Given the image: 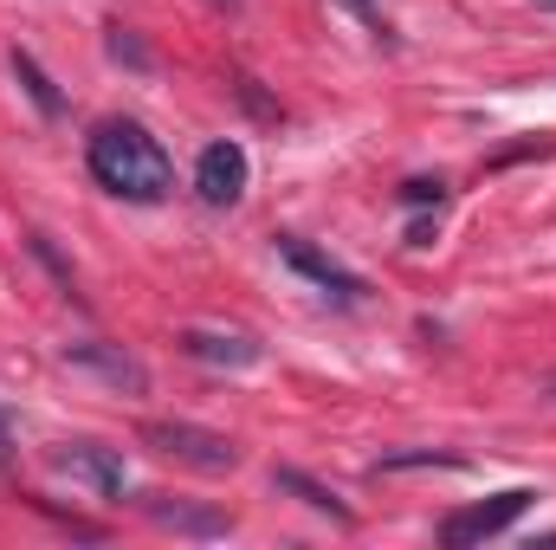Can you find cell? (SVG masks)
<instances>
[{
	"mask_svg": "<svg viewBox=\"0 0 556 550\" xmlns=\"http://www.w3.org/2000/svg\"><path fill=\"white\" fill-rule=\"evenodd\" d=\"M531 505H538L531 486H511V492H498V499H479V505H466V512H453V518L440 525V545L466 550V545H485V538H505Z\"/></svg>",
	"mask_w": 556,
	"mask_h": 550,
	"instance_id": "obj_3",
	"label": "cell"
},
{
	"mask_svg": "<svg viewBox=\"0 0 556 550\" xmlns=\"http://www.w3.org/2000/svg\"><path fill=\"white\" fill-rule=\"evenodd\" d=\"M415 466H466L459 453H440V447H408V453H382L369 473H415Z\"/></svg>",
	"mask_w": 556,
	"mask_h": 550,
	"instance_id": "obj_12",
	"label": "cell"
},
{
	"mask_svg": "<svg viewBox=\"0 0 556 550\" xmlns=\"http://www.w3.org/2000/svg\"><path fill=\"white\" fill-rule=\"evenodd\" d=\"M273 486H278V492H291V499H304L311 512L337 518V525H356V512H350V505H343V499H337V492H330L324 479H311V473H298V466H278V473H273Z\"/></svg>",
	"mask_w": 556,
	"mask_h": 550,
	"instance_id": "obj_10",
	"label": "cell"
},
{
	"mask_svg": "<svg viewBox=\"0 0 556 550\" xmlns=\"http://www.w3.org/2000/svg\"><path fill=\"white\" fill-rule=\"evenodd\" d=\"M175 343H181L194 363H207V370H253V363H260V343L240 337V330H181Z\"/></svg>",
	"mask_w": 556,
	"mask_h": 550,
	"instance_id": "obj_8",
	"label": "cell"
},
{
	"mask_svg": "<svg viewBox=\"0 0 556 550\" xmlns=\"http://www.w3.org/2000/svg\"><path fill=\"white\" fill-rule=\"evenodd\" d=\"M52 466L72 473V479H85L98 499H117V492H124V460H117L111 447H98V440H72V447H59Z\"/></svg>",
	"mask_w": 556,
	"mask_h": 550,
	"instance_id": "obj_7",
	"label": "cell"
},
{
	"mask_svg": "<svg viewBox=\"0 0 556 550\" xmlns=\"http://www.w3.org/2000/svg\"><path fill=\"white\" fill-rule=\"evenodd\" d=\"M137 440L155 447L162 460H175V466H194V473H233L240 466V440H227L214 427H194V421H142Z\"/></svg>",
	"mask_w": 556,
	"mask_h": 550,
	"instance_id": "obj_2",
	"label": "cell"
},
{
	"mask_svg": "<svg viewBox=\"0 0 556 550\" xmlns=\"http://www.w3.org/2000/svg\"><path fill=\"white\" fill-rule=\"evenodd\" d=\"M247 175H253V162H247V149H240L233 137L207 142L201 162H194V188H201L207 208H233V201L247 195Z\"/></svg>",
	"mask_w": 556,
	"mask_h": 550,
	"instance_id": "obj_4",
	"label": "cell"
},
{
	"mask_svg": "<svg viewBox=\"0 0 556 550\" xmlns=\"http://www.w3.org/2000/svg\"><path fill=\"white\" fill-rule=\"evenodd\" d=\"M13 460V440H7V421H0V466Z\"/></svg>",
	"mask_w": 556,
	"mask_h": 550,
	"instance_id": "obj_15",
	"label": "cell"
},
{
	"mask_svg": "<svg viewBox=\"0 0 556 550\" xmlns=\"http://www.w3.org/2000/svg\"><path fill=\"white\" fill-rule=\"evenodd\" d=\"M65 363L72 370H91L98 383H111L124 396H149V370H142L130 350H117V343H65Z\"/></svg>",
	"mask_w": 556,
	"mask_h": 550,
	"instance_id": "obj_6",
	"label": "cell"
},
{
	"mask_svg": "<svg viewBox=\"0 0 556 550\" xmlns=\"http://www.w3.org/2000/svg\"><path fill=\"white\" fill-rule=\"evenodd\" d=\"M142 512H149L162 532H188V538H227V532H233L227 512H201V505H181V499H142Z\"/></svg>",
	"mask_w": 556,
	"mask_h": 550,
	"instance_id": "obj_9",
	"label": "cell"
},
{
	"mask_svg": "<svg viewBox=\"0 0 556 550\" xmlns=\"http://www.w3.org/2000/svg\"><path fill=\"white\" fill-rule=\"evenodd\" d=\"M13 78L26 85V98H33V104H39L46 117H59V111H65V98H59V85H52V78L39 72V59H33V52H13Z\"/></svg>",
	"mask_w": 556,
	"mask_h": 550,
	"instance_id": "obj_11",
	"label": "cell"
},
{
	"mask_svg": "<svg viewBox=\"0 0 556 550\" xmlns=\"http://www.w3.org/2000/svg\"><path fill=\"white\" fill-rule=\"evenodd\" d=\"M278 260H285L291 273H304L311 285H317V291L343 298V304H356V298L369 291V285H363V278L350 273V266H337V260H330V253H317L311 240H291V234H278Z\"/></svg>",
	"mask_w": 556,
	"mask_h": 550,
	"instance_id": "obj_5",
	"label": "cell"
},
{
	"mask_svg": "<svg viewBox=\"0 0 556 550\" xmlns=\"http://www.w3.org/2000/svg\"><path fill=\"white\" fill-rule=\"evenodd\" d=\"M446 201V182L440 175H415V182H402V208H440Z\"/></svg>",
	"mask_w": 556,
	"mask_h": 550,
	"instance_id": "obj_14",
	"label": "cell"
},
{
	"mask_svg": "<svg viewBox=\"0 0 556 550\" xmlns=\"http://www.w3.org/2000/svg\"><path fill=\"white\" fill-rule=\"evenodd\" d=\"M85 162H91L98 188H111L117 201H162V195L175 188V162H168V149L149 137L142 124H130V117L98 124V130H91V149H85Z\"/></svg>",
	"mask_w": 556,
	"mask_h": 550,
	"instance_id": "obj_1",
	"label": "cell"
},
{
	"mask_svg": "<svg viewBox=\"0 0 556 550\" xmlns=\"http://www.w3.org/2000/svg\"><path fill=\"white\" fill-rule=\"evenodd\" d=\"M104 46H111V59H117V65H130V72H149V46H142L130 26H111V39H104Z\"/></svg>",
	"mask_w": 556,
	"mask_h": 550,
	"instance_id": "obj_13",
	"label": "cell"
},
{
	"mask_svg": "<svg viewBox=\"0 0 556 550\" xmlns=\"http://www.w3.org/2000/svg\"><path fill=\"white\" fill-rule=\"evenodd\" d=\"M551 7H556V0H551Z\"/></svg>",
	"mask_w": 556,
	"mask_h": 550,
	"instance_id": "obj_16",
	"label": "cell"
}]
</instances>
